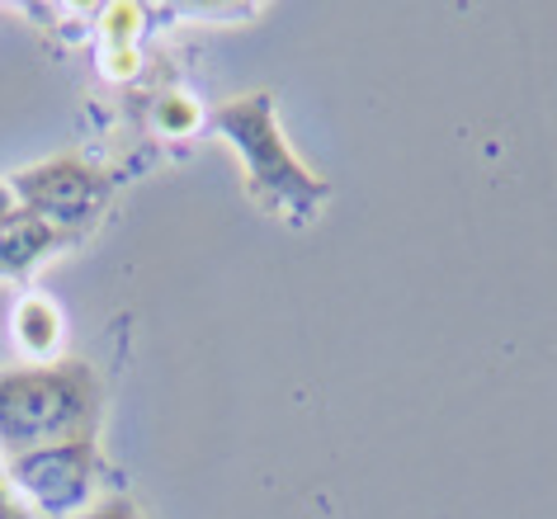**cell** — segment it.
<instances>
[{"instance_id": "obj_9", "label": "cell", "mask_w": 557, "mask_h": 519, "mask_svg": "<svg viewBox=\"0 0 557 519\" xmlns=\"http://www.w3.org/2000/svg\"><path fill=\"white\" fill-rule=\"evenodd\" d=\"M76 519H143L137 515V505L133 501H123V496H109V501H95V505H86Z\"/></svg>"}, {"instance_id": "obj_6", "label": "cell", "mask_w": 557, "mask_h": 519, "mask_svg": "<svg viewBox=\"0 0 557 519\" xmlns=\"http://www.w3.org/2000/svg\"><path fill=\"white\" fill-rule=\"evenodd\" d=\"M15 341L24 355H34V359H48L52 349L62 345V317H58V307H52L48 298H24L20 302V312H15Z\"/></svg>"}, {"instance_id": "obj_3", "label": "cell", "mask_w": 557, "mask_h": 519, "mask_svg": "<svg viewBox=\"0 0 557 519\" xmlns=\"http://www.w3.org/2000/svg\"><path fill=\"white\" fill-rule=\"evenodd\" d=\"M5 477L34 510L81 515L90 505V486H95V444L66 440V444L24 448V454H10Z\"/></svg>"}, {"instance_id": "obj_5", "label": "cell", "mask_w": 557, "mask_h": 519, "mask_svg": "<svg viewBox=\"0 0 557 519\" xmlns=\"http://www.w3.org/2000/svg\"><path fill=\"white\" fill-rule=\"evenodd\" d=\"M62 236L38 222L29 208H15L5 222H0V279H15V274H29L48 250H58Z\"/></svg>"}, {"instance_id": "obj_4", "label": "cell", "mask_w": 557, "mask_h": 519, "mask_svg": "<svg viewBox=\"0 0 557 519\" xmlns=\"http://www.w3.org/2000/svg\"><path fill=\"white\" fill-rule=\"evenodd\" d=\"M10 189H15L20 208H29L38 222H48L62 242L86 227L104 199V180L76 157H52L44 165H29V171L10 180Z\"/></svg>"}, {"instance_id": "obj_1", "label": "cell", "mask_w": 557, "mask_h": 519, "mask_svg": "<svg viewBox=\"0 0 557 519\" xmlns=\"http://www.w3.org/2000/svg\"><path fill=\"white\" fill-rule=\"evenodd\" d=\"M213 128L222 143H232V151L242 157L246 194L264 213H274L284 222H312L326 208L331 185L288 147L270 90L232 95L213 114Z\"/></svg>"}, {"instance_id": "obj_12", "label": "cell", "mask_w": 557, "mask_h": 519, "mask_svg": "<svg viewBox=\"0 0 557 519\" xmlns=\"http://www.w3.org/2000/svg\"><path fill=\"white\" fill-rule=\"evenodd\" d=\"M15 208H20V199H15V189H10V185H5V180H0V222H5L10 213H15Z\"/></svg>"}, {"instance_id": "obj_11", "label": "cell", "mask_w": 557, "mask_h": 519, "mask_svg": "<svg viewBox=\"0 0 557 519\" xmlns=\"http://www.w3.org/2000/svg\"><path fill=\"white\" fill-rule=\"evenodd\" d=\"M0 519H24L20 501H15V486H10V477L0 472Z\"/></svg>"}, {"instance_id": "obj_8", "label": "cell", "mask_w": 557, "mask_h": 519, "mask_svg": "<svg viewBox=\"0 0 557 519\" xmlns=\"http://www.w3.org/2000/svg\"><path fill=\"white\" fill-rule=\"evenodd\" d=\"M100 29H104L109 48H133V34L143 29V10H137V5H109L104 20H100Z\"/></svg>"}, {"instance_id": "obj_2", "label": "cell", "mask_w": 557, "mask_h": 519, "mask_svg": "<svg viewBox=\"0 0 557 519\" xmlns=\"http://www.w3.org/2000/svg\"><path fill=\"white\" fill-rule=\"evenodd\" d=\"M95 378L86 363H34V369L0 373V444L10 454L66 440H90L95 420Z\"/></svg>"}, {"instance_id": "obj_7", "label": "cell", "mask_w": 557, "mask_h": 519, "mask_svg": "<svg viewBox=\"0 0 557 519\" xmlns=\"http://www.w3.org/2000/svg\"><path fill=\"white\" fill-rule=\"evenodd\" d=\"M151 119H157L161 133L185 137V133H194V128L203 123V109H199V100H194V95H185V90H165L161 100H157V109H151Z\"/></svg>"}, {"instance_id": "obj_10", "label": "cell", "mask_w": 557, "mask_h": 519, "mask_svg": "<svg viewBox=\"0 0 557 519\" xmlns=\"http://www.w3.org/2000/svg\"><path fill=\"white\" fill-rule=\"evenodd\" d=\"M104 52H109V58H104V76L123 81V76L137 72V52L133 48H104Z\"/></svg>"}]
</instances>
